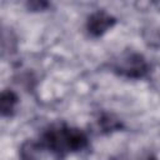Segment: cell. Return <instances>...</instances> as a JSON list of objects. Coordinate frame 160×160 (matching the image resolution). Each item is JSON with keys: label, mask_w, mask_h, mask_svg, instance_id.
Listing matches in <instances>:
<instances>
[{"label": "cell", "mask_w": 160, "mask_h": 160, "mask_svg": "<svg viewBox=\"0 0 160 160\" xmlns=\"http://www.w3.org/2000/svg\"><path fill=\"white\" fill-rule=\"evenodd\" d=\"M155 6L158 8V10L160 11V1H158V2H155Z\"/></svg>", "instance_id": "cell-5"}, {"label": "cell", "mask_w": 160, "mask_h": 160, "mask_svg": "<svg viewBox=\"0 0 160 160\" xmlns=\"http://www.w3.org/2000/svg\"><path fill=\"white\" fill-rule=\"evenodd\" d=\"M115 24V18L111 16L110 14H108L106 11L99 10L92 12L86 22V29L88 32L91 36H101L104 32H106L110 28H112Z\"/></svg>", "instance_id": "cell-3"}, {"label": "cell", "mask_w": 160, "mask_h": 160, "mask_svg": "<svg viewBox=\"0 0 160 160\" xmlns=\"http://www.w3.org/2000/svg\"><path fill=\"white\" fill-rule=\"evenodd\" d=\"M149 65L140 54H128L120 58L114 65V71L129 79H140L146 75Z\"/></svg>", "instance_id": "cell-2"}, {"label": "cell", "mask_w": 160, "mask_h": 160, "mask_svg": "<svg viewBox=\"0 0 160 160\" xmlns=\"http://www.w3.org/2000/svg\"><path fill=\"white\" fill-rule=\"evenodd\" d=\"M41 144L46 149L61 156L66 152L82 150L88 145V139L79 129H72L66 125H58L50 128L42 135Z\"/></svg>", "instance_id": "cell-1"}, {"label": "cell", "mask_w": 160, "mask_h": 160, "mask_svg": "<svg viewBox=\"0 0 160 160\" xmlns=\"http://www.w3.org/2000/svg\"><path fill=\"white\" fill-rule=\"evenodd\" d=\"M18 102V96L12 91H4L1 95V114L4 116H9L12 114L15 105Z\"/></svg>", "instance_id": "cell-4"}]
</instances>
